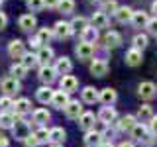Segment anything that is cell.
Here are the masks:
<instances>
[{
	"mask_svg": "<svg viewBox=\"0 0 157 147\" xmlns=\"http://www.w3.org/2000/svg\"><path fill=\"white\" fill-rule=\"evenodd\" d=\"M22 65L26 69H32L37 65V55H32V53H26V55L22 57Z\"/></svg>",
	"mask_w": 157,
	"mask_h": 147,
	"instance_id": "cell-38",
	"label": "cell"
},
{
	"mask_svg": "<svg viewBox=\"0 0 157 147\" xmlns=\"http://www.w3.org/2000/svg\"><path fill=\"white\" fill-rule=\"evenodd\" d=\"M14 124H16V116L14 114H10V112H2V114H0V127L12 130Z\"/></svg>",
	"mask_w": 157,
	"mask_h": 147,
	"instance_id": "cell-21",
	"label": "cell"
},
{
	"mask_svg": "<svg viewBox=\"0 0 157 147\" xmlns=\"http://www.w3.org/2000/svg\"><path fill=\"white\" fill-rule=\"evenodd\" d=\"M53 57V49L51 47H41L37 51V63H41V65H47L49 61H51Z\"/></svg>",
	"mask_w": 157,
	"mask_h": 147,
	"instance_id": "cell-26",
	"label": "cell"
},
{
	"mask_svg": "<svg viewBox=\"0 0 157 147\" xmlns=\"http://www.w3.org/2000/svg\"><path fill=\"white\" fill-rule=\"evenodd\" d=\"M12 131H14V137H18V139H22V141H26L28 137L32 135V131H29V124L24 122V120H16Z\"/></svg>",
	"mask_w": 157,
	"mask_h": 147,
	"instance_id": "cell-1",
	"label": "cell"
},
{
	"mask_svg": "<svg viewBox=\"0 0 157 147\" xmlns=\"http://www.w3.org/2000/svg\"><path fill=\"white\" fill-rule=\"evenodd\" d=\"M137 94L144 98V100H153V98L157 96V86L153 85V82L145 81V82L140 85V88H137Z\"/></svg>",
	"mask_w": 157,
	"mask_h": 147,
	"instance_id": "cell-2",
	"label": "cell"
},
{
	"mask_svg": "<svg viewBox=\"0 0 157 147\" xmlns=\"http://www.w3.org/2000/svg\"><path fill=\"white\" fill-rule=\"evenodd\" d=\"M151 10H153V12H155V16H157V0L153 2V6H151Z\"/></svg>",
	"mask_w": 157,
	"mask_h": 147,
	"instance_id": "cell-51",
	"label": "cell"
},
{
	"mask_svg": "<svg viewBox=\"0 0 157 147\" xmlns=\"http://www.w3.org/2000/svg\"><path fill=\"white\" fill-rule=\"evenodd\" d=\"M141 59H144V55H141V51H140V49H136V47H132L130 51L126 53V63L130 67H137L141 63Z\"/></svg>",
	"mask_w": 157,
	"mask_h": 147,
	"instance_id": "cell-11",
	"label": "cell"
},
{
	"mask_svg": "<svg viewBox=\"0 0 157 147\" xmlns=\"http://www.w3.org/2000/svg\"><path fill=\"white\" fill-rule=\"evenodd\" d=\"M51 147H63V145H51Z\"/></svg>",
	"mask_w": 157,
	"mask_h": 147,
	"instance_id": "cell-53",
	"label": "cell"
},
{
	"mask_svg": "<svg viewBox=\"0 0 157 147\" xmlns=\"http://www.w3.org/2000/svg\"><path fill=\"white\" fill-rule=\"evenodd\" d=\"M51 36H53V32H51V29H41V32L37 33V41H39V45H41V43H47Z\"/></svg>",
	"mask_w": 157,
	"mask_h": 147,
	"instance_id": "cell-42",
	"label": "cell"
},
{
	"mask_svg": "<svg viewBox=\"0 0 157 147\" xmlns=\"http://www.w3.org/2000/svg\"><path fill=\"white\" fill-rule=\"evenodd\" d=\"M24 143H26V147H37V145H39V141L36 139V135L32 134V135H29L26 141H24Z\"/></svg>",
	"mask_w": 157,
	"mask_h": 147,
	"instance_id": "cell-45",
	"label": "cell"
},
{
	"mask_svg": "<svg viewBox=\"0 0 157 147\" xmlns=\"http://www.w3.org/2000/svg\"><path fill=\"white\" fill-rule=\"evenodd\" d=\"M8 143H10L8 137L4 135V134H0V147H8Z\"/></svg>",
	"mask_w": 157,
	"mask_h": 147,
	"instance_id": "cell-49",
	"label": "cell"
},
{
	"mask_svg": "<svg viewBox=\"0 0 157 147\" xmlns=\"http://www.w3.org/2000/svg\"><path fill=\"white\" fill-rule=\"evenodd\" d=\"M36 96H37V100L41 102V104H47V102H51V98H53V90L49 86H41Z\"/></svg>",
	"mask_w": 157,
	"mask_h": 147,
	"instance_id": "cell-27",
	"label": "cell"
},
{
	"mask_svg": "<svg viewBox=\"0 0 157 147\" xmlns=\"http://www.w3.org/2000/svg\"><path fill=\"white\" fill-rule=\"evenodd\" d=\"M28 6L32 12H39L41 8H45V2L43 0H28Z\"/></svg>",
	"mask_w": 157,
	"mask_h": 147,
	"instance_id": "cell-41",
	"label": "cell"
},
{
	"mask_svg": "<svg viewBox=\"0 0 157 147\" xmlns=\"http://www.w3.org/2000/svg\"><path fill=\"white\" fill-rule=\"evenodd\" d=\"M116 10H118V4H116V0H106L104 4H102V10L100 12H112V14H116Z\"/></svg>",
	"mask_w": 157,
	"mask_h": 147,
	"instance_id": "cell-40",
	"label": "cell"
},
{
	"mask_svg": "<svg viewBox=\"0 0 157 147\" xmlns=\"http://www.w3.org/2000/svg\"><path fill=\"white\" fill-rule=\"evenodd\" d=\"M77 55H78V59H82V61H86V59H90L92 55H94V45L92 43H85V41H81L77 45Z\"/></svg>",
	"mask_w": 157,
	"mask_h": 147,
	"instance_id": "cell-7",
	"label": "cell"
},
{
	"mask_svg": "<svg viewBox=\"0 0 157 147\" xmlns=\"http://www.w3.org/2000/svg\"><path fill=\"white\" fill-rule=\"evenodd\" d=\"M116 98H118V94H116L114 88H104V90L98 92V100H100L104 106H112L116 102Z\"/></svg>",
	"mask_w": 157,
	"mask_h": 147,
	"instance_id": "cell-8",
	"label": "cell"
},
{
	"mask_svg": "<svg viewBox=\"0 0 157 147\" xmlns=\"http://www.w3.org/2000/svg\"><path fill=\"white\" fill-rule=\"evenodd\" d=\"M2 90L6 92V94H14V92H18L20 90V81H18V78H14V77L2 81Z\"/></svg>",
	"mask_w": 157,
	"mask_h": 147,
	"instance_id": "cell-18",
	"label": "cell"
},
{
	"mask_svg": "<svg viewBox=\"0 0 157 147\" xmlns=\"http://www.w3.org/2000/svg\"><path fill=\"white\" fill-rule=\"evenodd\" d=\"M102 143H104V139H102L100 131H96V130L86 131V135H85V145L86 147H100Z\"/></svg>",
	"mask_w": 157,
	"mask_h": 147,
	"instance_id": "cell-4",
	"label": "cell"
},
{
	"mask_svg": "<svg viewBox=\"0 0 157 147\" xmlns=\"http://www.w3.org/2000/svg\"><path fill=\"white\" fill-rule=\"evenodd\" d=\"M55 69L53 67H49V65H43L41 69H39V78H41L43 82H45V85H49V82H53L55 81Z\"/></svg>",
	"mask_w": 157,
	"mask_h": 147,
	"instance_id": "cell-16",
	"label": "cell"
},
{
	"mask_svg": "<svg viewBox=\"0 0 157 147\" xmlns=\"http://www.w3.org/2000/svg\"><path fill=\"white\" fill-rule=\"evenodd\" d=\"M69 102H71V100H69V94H67V92H63V90H55V92H53L51 104L55 106V108H59V110H65Z\"/></svg>",
	"mask_w": 157,
	"mask_h": 147,
	"instance_id": "cell-6",
	"label": "cell"
},
{
	"mask_svg": "<svg viewBox=\"0 0 157 147\" xmlns=\"http://www.w3.org/2000/svg\"><path fill=\"white\" fill-rule=\"evenodd\" d=\"M43 2H45L47 8H57L59 6V0H43Z\"/></svg>",
	"mask_w": 157,
	"mask_h": 147,
	"instance_id": "cell-47",
	"label": "cell"
},
{
	"mask_svg": "<svg viewBox=\"0 0 157 147\" xmlns=\"http://www.w3.org/2000/svg\"><path fill=\"white\" fill-rule=\"evenodd\" d=\"M71 33H73V28H71V24H67V22H57L55 28H53V36L59 37V39H67Z\"/></svg>",
	"mask_w": 157,
	"mask_h": 147,
	"instance_id": "cell-5",
	"label": "cell"
},
{
	"mask_svg": "<svg viewBox=\"0 0 157 147\" xmlns=\"http://www.w3.org/2000/svg\"><path fill=\"white\" fill-rule=\"evenodd\" d=\"M6 24H8V18L4 16L2 12H0V29H4V28H6Z\"/></svg>",
	"mask_w": 157,
	"mask_h": 147,
	"instance_id": "cell-48",
	"label": "cell"
},
{
	"mask_svg": "<svg viewBox=\"0 0 157 147\" xmlns=\"http://www.w3.org/2000/svg\"><path fill=\"white\" fill-rule=\"evenodd\" d=\"M47 120H49V112H47V110L39 108V110H36V112H33V122H36L37 126H43Z\"/></svg>",
	"mask_w": 157,
	"mask_h": 147,
	"instance_id": "cell-33",
	"label": "cell"
},
{
	"mask_svg": "<svg viewBox=\"0 0 157 147\" xmlns=\"http://www.w3.org/2000/svg\"><path fill=\"white\" fill-rule=\"evenodd\" d=\"M14 106V102L12 100H10V98L8 96H4V98H0V108H2V110L4 112H6V110H10V108H12Z\"/></svg>",
	"mask_w": 157,
	"mask_h": 147,
	"instance_id": "cell-44",
	"label": "cell"
},
{
	"mask_svg": "<svg viewBox=\"0 0 157 147\" xmlns=\"http://www.w3.org/2000/svg\"><path fill=\"white\" fill-rule=\"evenodd\" d=\"M118 147H134V145H132V143H128V141H124V143H120Z\"/></svg>",
	"mask_w": 157,
	"mask_h": 147,
	"instance_id": "cell-50",
	"label": "cell"
},
{
	"mask_svg": "<svg viewBox=\"0 0 157 147\" xmlns=\"http://www.w3.org/2000/svg\"><path fill=\"white\" fill-rule=\"evenodd\" d=\"M14 110H16V114H28L32 110V104H29L28 98H20V100L14 102Z\"/></svg>",
	"mask_w": 157,
	"mask_h": 147,
	"instance_id": "cell-25",
	"label": "cell"
},
{
	"mask_svg": "<svg viewBox=\"0 0 157 147\" xmlns=\"http://www.w3.org/2000/svg\"><path fill=\"white\" fill-rule=\"evenodd\" d=\"M71 28H73V32H85V29L88 28V22H86V18H82V16H78V18H75L71 22Z\"/></svg>",
	"mask_w": 157,
	"mask_h": 147,
	"instance_id": "cell-32",
	"label": "cell"
},
{
	"mask_svg": "<svg viewBox=\"0 0 157 147\" xmlns=\"http://www.w3.org/2000/svg\"><path fill=\"white\" fill-rule=\"evenodd\" d=\"M104 41H106V47H118L122 43V37H120L118 32H108L106 37H104Z\"/></svg>",
	"mask_w": 157,
	"mask_h": 147,
	"instance_id": "cell-29",
	"label": "cell"
},
{
	"mask_svg": "<svg viewBox=\"0 0 157 147\" xmlns=\"http://www.w3.org/2000/svg\"><path fill=\"white\" fill-rule=\"evenodd\" d=\"M98 120L102 122V124H112V122L116 120V110L110 106H102L100 114H98Z\"/></svg>",
	"mask_w": 157,
	"mask_h": 147,
	"instance_id": "cell-14",
	"label": "cell"
},
{
	"mask_svg": "<svg viewBox=\"0 0 157 147\" xmlns=\"http://www.w3.org/2000/svg\"><path fill=\"white\" fill-rule=\"evenodd\" d=\"M90 73L94 77H104V75H108V65H106L104 59H98V61L92 63V65H90Z\"/></svg>",
	"mask_w": 157,
	"mask_h": 147,
	"instance_id": "cell-15",
	"label": "cell"
},
{
	"mask_svg": "<svg viewBox=\"0 0 157 147\" xmlns=\"http://www.w3.org/2000/svg\"><path fill=\"white\" fill-rule=\"evenodd\" d=\"M132 135H134L136 137V139H147V141H149V135H147V127L144 126V124H141V122H137V124L134 126V130H132Z\"/></svg>",
	"mask_w": 157,
	"mask_h": 147,
	"instance_id": "cell-24",
	"label": "cell"
},
{
	"mask_svg": "<svg viewBox=\"0 0 157 147\" xmlns=\"http://www.w3.org/2000/svg\"><path fill=\"white\" fill-rule=\"evenodd\" d=\"M147 32L151 33V36H155L157 37V16L155 18H149V22H147Z\"/></svg>",
	"mask_w": 157,
	"mask_h": 147,
	"instance_id": "cell-43",
	"label": "cell"
},
{
	"mask_svg": "<svg viewBox=\"0 0 157 147\" xmlns=\"http://www.w3.org/2000/svg\"><path fill=\"white\" fill-rule=\"evenodd\" d=\"M134 47L136 49H145L147 47V36H144V33H137V36L134 37Z\"/></svg>",
	"mask_w": 157,
	"mask_h": 147,
	"instance_id": "cell-39",
	"label": "cell"
},
{
	"mask_svg": "<svg viewBox=\"0 0 157 147\" xmlns=\"http://www.w3.org/2000/svg\"><path fill=\"white\" fill-rule=\"evenodd\" d=\"M59 12H63V14H71L73 12V8H75V2L73 0H59Z\"/></svg>",
	"mask_w": 157,
	"mask_h": 147,
	"instance_id": "cell-37",
	"label": "cell"
},
{
	"mask_svg": "<svg viewBox=\"0 0 157 147\" xmlns=\"http://www.w3.org/2000/svg\"><path fill=\"white\" fill-rule=\"evenodd\" d=\"M26 71H28V69L24 67L22 63H18V65H12V67H10V73H12V75H14V78H18V81H20V78H24V77H26Z\"/></svg>",
	"mask_w": 157,
	"mask_h": 147,
	"instance_id": "cell-35",
	"label": "cell"
},
{
	"mask_svg": "<svg viewBox=\"0 0 157 147\" xmlns=\"http://www.w3.org/2000/svg\"><path fill=\"white\" fill-rule=\"evenodd\" d=\"M147 22H149V18H147V14L141 12V10L134 12V16H132V24H134L136 28H145Z\"/></svg>",
	"mask_w": 157,
	"mask_h": 147,
	"instance_id": "cell-22",
	"label": "cell"
},
{
	"mask_svg": "<svg viewBox=\"0 0 157 147\" xmlns=\"http://www.w3.org/2000/svg\"><path fill=\"white\" fill-rule=\"evenodd\" d=\"M8 53L14 59H22L24 55H26V51H24V43L20 41V39H14V41L8 45Z\"/></svg>",
	"mask_w": 157,
	"mask_h": 147,
	"instance_id": "cell-13",
	"label": "cell"
},
{
	"mask_svg": "<svg viewBox=\"0 0 157 147\" xmlns=\"http://www.w3.org/2000/svg\"><path fill=\"white\" fill-rule=\"evenodd\" d=\"M0 6H2V0H0Z\"/></svg>",
	"mask_w": 157,
	"mask_h": 147,
	"instance_id": "cell-54",
	"label": "cell"
},
{
	"mask_svg": "<svg viewBox=\"0 0 157 147\" xmlns=\"http://www.w3.org/2000/svg\"><path fill=\"white\" fill-rule=\"evenodd\" d=\"M151 118H153V110H151V106H140V112H137V120L140 122H151Z\"/></svg>",
	"mask_w": 157,
	"mask_h": 147,
	"instance_id": "cell-30",
	"label": "cell"
},
{
	"mask_svg": "<svg viewBox=\"0 0 157 147\" xmlns=\"http://www.w3.org/2000/svg\"><path fill=\"white\" fill-rule=\"evenodd\" d=\"M49 141H51L53 145H61L63 141H65V130H63V127H53V130H49Z\"/></svg>",
	"mask_w": 157,
	"mask_h": 147,
	"instance_id": "cell-17",
	"label": "cell"
},
{
	"mask_svg": "<svg viewBox=\"0 0 157 147\" xmlns=\"http://www.w3.org/2000/svg\"><path fill=\"white\" fill-rule=\"evenodd\" d=\"M82 100H85L86 104H94V102L98 100V92H96V88L86 86L85 90H82Z\"/></svg>",
	"mask_w": 157,
	"mask_h": 147,
	"instance_id": "cell-28",
	"label": "cell"
},
{
	"mask_svg": "<svg viewBox=\"0 0 157 147\" xmlns=\"http://www.w3.org/2000/svg\"><path fill=\"white\" fill-rule=\"evenodd\" d=\"M59 85H61V90L63 92H67V94H71V92H75L77 90V86H78V81L73 75H63V78L59 81Z\"/></svg>",
	"mask_w": 157,
	"mask_h": 147,
	"instance_id": "cell-3",
	"label": "cell"
},
{
	"mask_svg": "<svg viewBox=\"0 0 157 147\" xmlns=\"http://www.w3.org/2000/svg\"><path fill=\"white\" fill-rule=\"evenodd\" d=\"M18 26H20V29L28 32V29L36 28V18H33L32 14H26V16H22V18L18 20Z\"/></svg>",
	"mask_w": 157,
	"mask_h": 147,
	"instance_id": "cell-23",
	"label": "cell"
},
{
	"mask_svg": "<svg viewBox=\"0 0 157 147\" xmlns=\"http://www.w3.org/2000/svg\"><path fill=\"white\" fill-rule=\"evenodd\" d=\"M116 20L120 24H126V22H132V16H134V10L132 8H128V6H118V10H116Z\"/></svg>",
	"mask_w": 157,
	"mask_h": 147,
	"instance_id": "cell-12",
	"label": "cell"
},
{
	"mask_svg": "<svg viewBox=\"0 0 157 147\" xmlns=\"http://www.w3.org/2000/svg\"><path fill=\"white\" fill-rule=\"evenodd\" d=\"M55 73L57 75H69L71 73V69H73V63H71V59L69 57H61V59H57V63H55Z\"/></svg>",
	"mask_w": 157,
	"mask_h": 147,
	"instance_id": "cell-9",
	"label": "cell"
},
{
	"mask_svg": "<svg viewBox=\"0 0 157 147\" xmlns=\"http://www.w3.org/2000/svg\"><path fill=\"white\" fill-rule=\"evenodd\" d=\"M96 37H98V32L92 26H88L85 32H82V41H85V43H94Z\"/></svg>",
	"mask_w": 157,
	"mask_h": 147,
	"instance_id": "cell-34",
	"label": "cell"
},
{
	"mask_svg": "<svg viewBox=\"0 0 157 147\" xmlns=\"http://www.w3.org/2000/svg\"><path fill=\"white\" fill-rule=\"evenodd\" d=\"M149 130H151V134L157 135V116L151 118V122H149Z\"/></svg>",
	"mask_w": 157,
	"mask_h": 147,
	"instance_id": "cell-46",
	"label": "cell"
},
{
	"mask_svg": "<svg viewBox=\"0 0 157 147\" xmlns=\"http://www.w3.org/2000/svg\"><path fill=\"white\" fill-rule=\"evenodd\" d=\"M90 24L94 29H100V28H108V16L104 12H96L94 16L90 18Z\"/></svg>",
	"mask_w": 157,
	"mask_h": 147,
	"instance_id": "cell-20",
	"label": "cell"
},
{
	"mask_svg": "<svg viewBox=\"0 0 157 147\" xmlns=\"http://www.w3.org/2000/svg\"><path fill=\"white\" fill-rule=\"evenodd\" d=\"M33 135H36V139L39 141V143H47V141H49V130L43 127V126H39V130Z\"/></svg>",
	"mask_w": 157,
	"mask_h": 147,
	"instance_id": "cell-36",
	"label": "cell"
},
{
	"mask_svg": "<svg viewBox=\"0 0 157 147\" xmlns=\"http://www.w3.org/2000/svg\"><path fill=\"white\" fill-rule=\"evenodd\" d=\"M100 147H114V145H112V143H108V141H104V143H102Z\"/></svg>",
	"mask_w": 157,
	"mask_h": 147,
	"instance_id": "cell-52",
	"label": "cell"
},
{
	"mask_svg": "<svg viewBox=\"0 0 157 147\" xmlns=\"http://www.w3.org/2000/svg\"><path fill=\"white\" fill-rule=\"evenodd\" d=\"M94 114L92 112H82V116L78 118V126H81V130H86V131H90L92 127H94Z\"/></svg>",
	"mask_w": 157,
	"mask_h": 147,
	"instance_id": "cell-10",
	"label": "cell"
},
{
	"mask_svg": "<svg viewBox=\"0 0 157 147\" xmlns=\"http://www.w3.org/2000/svg\"><path fill=\"white\" fill-rule=\"evenodd\" d=\"M136 124H137V118H134V116H124V118L120 120V124H118V127H120V130H128V131H132Z\"/></svg>",
	"mask_w": 157,
	"mask_h": 147,
	"instance_id": "cell-31",
	"label": "cell"
},
{
	"mask_svg": "<svg viewBox=\"0 0 157 147\" xmlns=\"http://www.w3.org/2000/svg\"><path fill=\"white\" fill-rule=\"evenodd\" d=\"M65 114H67V118H71V120L81 118L82 116V106L78 104V102H69L67 108H65Z\"/></svg>",
	"mask_w": 157,
	"mask_h": 147,
	"instance_id": "cell-19",
	"label": "cell"
}]
</instances>
